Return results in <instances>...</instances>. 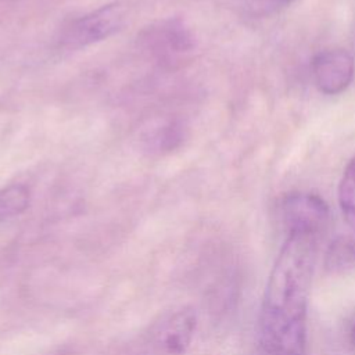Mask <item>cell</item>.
I'll return each instance as SVG.
<instances>
[{
  "label": "cell",
  "mask_w": 355,
  "mask_h": 355,
  "mask_svg": "<svg viewBox=\"0 0 355 355\" xmlns=\"http://www.w3.org/2000/svg\"><path fill=\"white\" fill-rule=\"evenodd\" d=\"M197 327L193 308L183 306L155 322L148 333L150 345L162 355H182L190 347Z\"/></svg>",
  "instance_id": "obj_4"
},
{
  "label": "cell",
  "mask_w": 355,
  "mask_h": 355,
  "mask_svg": "<svg viewBox=\"0 0 355 355\" xmlns=\"http://www.w3.org/2000/svg\"><path fill=\"white\" fill-rule=\"evenodd\" d=\"M182 140V133L179 126H175L173 123L164 128L161 136H159V147L165 150L175 148Z\"/></svg>",
  "instance_id": "obj_10"
},
{
  "label": "cell",
  "mask_w": 355,
  "mask_h": 355,
  "mask_svg": "<svg viewBox=\"0 0 355 355\" xmlns=\"http://www.w3.org/2000/svg\"><path fill=\"white\" fill-rule=\"evenodd\" d=\"M337 197L343 218L355 230V157L347 164L341 175Z\"/></svg>",
  "instance_id": "obj_7"
},
{
  "label": "cell",
  "mask_w": 355,
  "mask_h": 355,
  "mask_svg": "<svg viewBox=\"0 0 355 355\" xmlns=\"http://www.w3.org/2000/svg\"><path fill=\"white\" fill-rule=\"evenodd\" d=\"M319 240L313 234H286L261 304L259 355H306L308 301Z\"/></svg>",
  "instance_id": "obj_1"
},
{
  "label": "cell",
  "mask_w": 355,
  "mask_h": 355,
  "mask_svg": "<svg viewBox=\"0 0 355 355\" xmlns=\"http://www.w3.org/2000/svg\"><path fill=\"white\" fill-rule=\"evenodd\" d=\"M311 73L319 92L329 96L340 94L354 79L355 61L345 49H324L312 58Z\"/></svg>",
  "instance_id": "obj_5"
},
{
  "label": "cell",
  "mask_w": 355,
  "mask_h": 355,
  "mask_svg": "<svg viewBox=\"0 0 355 355\" xmlns=\"http://www.w3.org/2000/svg\"><path fill=\"white\" fill-rule=\"evenodd\" d=\"M351 341H352V344L355 345V324H354V327H352V330H351Z\"/></svg>",
  "instance_id": "obj_11"
},
{
  "label": "cell",
  "mask_w": 355,
  "mask_h": 355,
  "mask_svg": "<svg viewBox=\"0 0 355 355\" xmlns=\"http://www.w3.org/2000/svg\"><path fill=\"white\" fill-rule=\"evenodd\" d=\"M295 0H239L240 7L252 17H265L293 4Z\"/></svg>",
  "instance_id": "obj_9"
},
{
  "label": "cell",
  "mask_w": 355,
  "mask_h": 355,
  "mask_svg": "<svg viewBox=\"0 0 355 355\" xmlns=\"http://www.w3.org/2000/svg\"><path fill=\"white\" fill-rule=\"evenodd\" d=\"M125 24V8L118 4H107L72 21L61 36L62 46L80 49L101 42L116 33Z\"/></svg>",
  "instance_id": "obj_3"
},
{
  "label": "cell",
  "mask_w": 355,
  "mask_h": 355,
  "mask_svg": "<svg viewBox=\"0 0 355 355\" xmlns=\"http://www.w3.org/2000/svg\"><path fill=\"white\" fill-rule=\"evenodd\" d=\"M31 201V191L24 184H10L0 189V220L22 214Z\"/></svg>",
  "instance_id": "obj_8"
},
{
  "label": "cell",
  "mask_w": 355,
  "mask_h": 355,
  "mask_svg": "<svg viewBox=\"0 0 355 355\" xmlns=\"http://www.w3.org/2000/svg\"><path fill=\"white\" fill-rule=\"evenodd\" d=\"M58 355H64V354H58Z\"/></svg>",
  "instance_id": "obj_12"
},
{
  "label": "cell",
  "mask_w": 355,
  "mask_h": 355,
  "mask_svg": "<svg viewBox=\"0 0 355 355\" xmlns=\"http://www.w3.org/2000/svg\"><path fill=\"white\" fill-rule=\"evenodd\" d=\"M324 266L331 273H343L355 266V240L340 236L326 250Z\"/></svg>",
  "instance_id": "obj_6"
},
{
  "label": "cell",
  "mask_w": 355,
  "mask_h": 355,
  "mask_svg": "<svg viewBox=\"0 0 355 355\" xmlns=\"http://www.w3.org/2000/svg\"><path fill=\"white\" fill-rule=\"evenodd\" d=\"M279 216L286 234L305 233L322 237L329 226L330 211L320 196L297 191L282 198Z\"/></svg>",
  "instance_id": "obj_2"
}]
</instances>
